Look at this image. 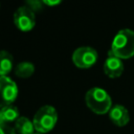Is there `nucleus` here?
Returning <instances> with one entry per match:
<instances>
[{
  "label": "nucleus",
  "mask_w": 134,
  "mask_h": 134,
  "mask_svg": "<svg viewBox=\"0 0 134 134\" xmlns=\"http://www.w3.org/2000/svg\"><path fill=\"white\" fill-rule=\"evenodd\" d=\"M60 3H61V1H59V0H55V1L44 0V1H43V4H45V5H47V6H54V5H58V4H60Z\"/></svg>",
  "instance_id": "nucleus-15"
},
{
  "label": "nucleus",
  "mask_w": 134,
  "mask_h": 134,
  "mask_svg": "<svg viewBox=\"0 0 134 134\" xmlns=\"http://www.w3.org/2000/svg\"><path fill=\"white\" fill-rule=\"evenodd\" d=\"M43 2H38V1H29L28 2V7L31 9V10H39L40 8H42V5Z\"/></svg>",
  "instance_id": "nucleus-14"
},
{
  "label": "nucleus",
  "mask_w": 134,
  "mask_h": 134,
  "mask_svg": "<svg viewBox=\"0 0 134 134\" xmlns=\"http://www.w3.org/2000/svg\"><path fill=\"white\" fill-rule=\"evenodd\" d=\"M0 134H16L15 128L9 125H2L0 126Z\"/></svg>",
  "instance_id": "nucleus-13"
},
{
  "label": "nucleus",
  "mask_w": 134,
  "mask_h": 134,
  "mask_svg": "<svg viewBox=\"0 0 134 134\" xmlns=\"http://www.w3.org/2000/svg\"><path fill=\"white\" fill-rule=\"evenodd\" d=\"M14 66V58L6 50H0V76H7Z\"/></svg>",
  "instance_id": "nucleus-9"
},
{
  "label": "nucleus",
  "mask_w": 134,
  "mask_h": 134,
  "mask_svg": "<svg viewBox=\"0 0 134 134\" xmlns=\"http://www.w3.org/2000/svg\"><path fill=\"white\" fill-rule=\"evenodd\" d=\"M18 96V86L8 76H0V109L16 100Z\"/></svg>",
  "instance_id": "nucleus-5"
},
{
  "label": "nucleus",
  "mask_w": 134,
  "mask_h": 134,
  "mask_svg": "<svg viewBox=\"0 0 134 134\" xmlns=\"http://www.w3.org/2000/svg\"><path fill=\"white\" fill-rule=\"evenodd\" d=\"M15 130L19 134H35V127L32 120L26 116H20L15 121Z\"/></svg>",
  "instance_id": "nucleus-10"
},
{
  "label": "nucleus",
  "mask_w": 134,
  "mask_h": 134,
  "mask_svg": "<svg viewBox=\"0 0 134 134\" xmlns=\"http://www.w3.org/2000/svg\"><path fill=\"white\" fill-rule=\"evenodd\" d=\"M109 52L120 60L134 55V31L128 28L119 30L113 38Z\"/></svg>",
  "instance_id": "nucleus-1"
},
{
  "label": "nucleus",
  "mask_w": 134,
  "mask_h": 134,
  "mask_svg": "<svg viewBox=\"0 0 134 134\" xmlns=\"http://www.w3.org/2000/svg\"><path fill=\"white\" fill-rule=\"evenodd\" d=\"M35 134H41V133H38V132H37V133H35Z\"/></svg>",
  "instance_id": "nucleus-17"
},
{
  "label": "nucleus",
  "mask_w": 134,
  "mask_h": 134,
  "mask_svg": "<svg viewBox=\"0 0 134 134\" xmlns=\"http://www.w3.org/2000/svg\"><path fill=\"white\" fill-rule=\"evenodd\" d=\"M109 117L111 121L117 127H124L130 120V114L127 108L122 105L113 106L109 111Z\"/></svg>",
  "instance_id": "nucleus-8"
},
{
  "label": "nucleus",
  "mask_w": 134,
  "mask_h": 134,
  "mask_svg": "<svg viewBox=\"0 0 134 134\" xmlns=\"http://www.w3.org/2000/svg\"><path fill=\"white\" fill-rule=\"evenodd\" d=\"M85 103L96 114H105L112 108V100L108 92L99 87H93L86 92Z\"/></svg>",
  "instance_id": "nucleus-2"
},
{
  "label": "nucleus",
  "mask_w": 134,
  "mask_h": 134,
  "mask_svg": "<svg viewBox=\"0 0 134 134\" xmlns=\"http://www.w3.org/2000/svg\"><path fill=\"white\" fill-rule=\"evenodd\" d=\"M58 121V112L54 107L46 105L41 107L35 114L32 122L38 133L45 134L51 131Z\"/></svg>",
  "instance_id": "nucleus-3"
},
{
  "label": "nucleus",
  "mask_w": 134,
  "mask_h": 134,
  "mask_svg": "<svg viewBox=\"0 0 134 134\" xmlns=\"http://www.w3.org/2000/svg\"><path fill=\"white\" fill-rule=\"evenodd\" d=\"M35 71V66L29 62H21L15 68V74L21 79H27L32 75Z\"/></svg>",
  "instance_id": "nucleus-11"
},
{
  "label": "nucleus",
  "mask_w": 134,
  "mask_h": 134,
  "mask_svg": "<svg viewBox=\"0 0 134 134\" xmlns=\"http://www.w3.org/2000/svg\"><path fill=\"white\" fill-rule=\"evenodd\" d=\"M2 125H6V124H5L3 117H2V115H1V113H0V126H2Z\"/></svg>",
  "instance_id": "nucleus-16"
},
{
  "label": "nucleus",
  "mask_w": 134,
  "mask_h": 134,
  "mask_svg": "<svg viewBox=\"0 0 134 134\" xmlns=\"http://www.w3.org/2000/svg\"><path fill=\"white\" fill-rule=\"evenodd\" d=\"M14 23L18 29L29 31L36 24V15L28 6H20L14 14Z\"/></svg>",
  "instance_id": "nucleus-6"
},
{
  "label": "nucleus",
  "mask_w": 134,
  "mask_h": 134,
  "mask_svg": "<svg viewBox=\"0 0 134 134\" xmlns=\"http://www.w3.org/2000/svg\"><path fill=\"white\" fill-rule=\"evenodd\" d=\"M104 72L111 79L119 77L124 72V64L120 59L108 52V58L104 63Z\"/></svg>",
  "instance_id": "nucleus-7"
},
{
  "label": "nucleus",
  "mask_w": 134,
  "mask_h": 134,
  "mask_svg": "<svg viewBox=\"0 0 134 134\" xmlns=\"http://www.w3.org/2000/svg\"><path fill=\"white\" fill-rule=\"evenodd\" d=\"M0 113L5 121V124L7 122H12V121H16L19 117H20V113L19 110L16 106L14 105H9L6 107H3L0 109Z\"/></svg>",
  "instance_id": "nucleus-12"
},
{
  "label": "nucleus",
  "mask_w": 134,
  "mask_h": 134,
  "mask_svg": "<svg viewBox=\"0 0 134 134\" xmlns=\"http://www.w3.org/2000/svg\"><path fill=\"white\" fill-rule=\"evenodd\" d=\"M97 52L90 46H82L76 48L72 53L73 64L81 69H88L92 67L97 61Z\"/></svg>",
  "instance_id": "nucleus-4"
}]
</instances>
